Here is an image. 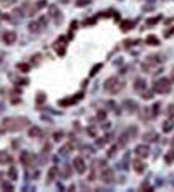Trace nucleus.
<instances>
[{
	"mask_svg": "<svg viewBox=\"0 0 174 192\" xmlns=\"http://www.w3.org/2000/svg\"><path fill=\"white\" fill-rule=\"evenodd\" d=\"M75 164H76L78 171H83V169H85V166H83V162H81V161H80V159H76V161H75Z\"/></svg>",
	"mask_w": 174,
	"mask_h": 192,
	"instance_id": "nucleus-1",
	"label": "nucleus"
}]
</instances>
